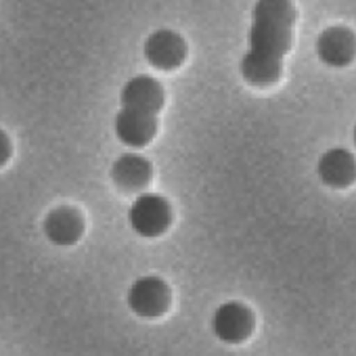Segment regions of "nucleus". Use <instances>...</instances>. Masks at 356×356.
<instances>
[{
	"instance_id": "nucleus-1",
	"label": "nucleus",
	"mask_w": 356,
	"mask_h": 356,
	"mask_svg": "<svg viewBox=\"0 0 356 356\" xmlns=\"http://www.w3.org/2000/svg\"><path fill=\"white\" fill-rule=\"evenodd\" d=\"M296 9L291 0H256L248 32V51L239 61L243 80L268 86L281 78L283 59L293 42Z\"/></svg>"
},
{
	"instance_id": "nucleus-2",
	"label": "nucleus",
	"mask_w": 356,
	"mask_h": 356,
	"mask_svg": "<svg viewBox=\"0 0 356 356\" xmlns=\"http://www.w3.org/2000/svg\"><path fill=\"white\" fill-rule=\"evenodd\" d=\"M128 222L140 237H159L172 222V208L165 197L157 193H143L132 202L128 210Z\"/></svg>"
},
{
	"instance_id": "nucleus-3",
	"label": "nucleus",
	"mask_w": 356,
	"mask_h": 356,
	"mask_svg": "<svg viewBox=\"0 0 356 356\" xmlns=\"http://www.w3.org/2000/svg\"><path fill=\"white\" fill-rule=\"evenodd\" d=\"M126 302L136 316L157 318L170 306V287L159 277H140L128 287Z\"/></svg>"
},
{
	"instance_id": "nucleus-4",
	"label": "nucleus",
	"mask_w": 356,
	"mask_h": 356,
	"mask_svg": "<svg viewBox=\"0 0 356 356\" xmlns=\"http://www.w3.org/2000/svg\"><path fill=\"white\" fill-rule=\"evenodd\" d=\"M143 55L149 65L161 72L176 70L187 57V42L174 30H155L143 44Z\"/></svg>"
},
{
	"instance_id": "nucleus-5",
	"label": "nucleus",
	"mask_w": 356,
	"mask_h": 356,
	"mask_svg": "<svg viewBox=\"0 0 356 356\" xmlns=\"http://www.w3.org/2000/svg\"><path fill=\"white\" fill-rule=\"evenodd\" d=\"M314 51L327 67H346L356 57V34L346 26H331L316 36Z\"/></svg>"
},
{
	"instance_id": "nucleus-6",
	"label": "nucleus",
	"mask_w": 356,
	"mask_h": 356,
	"mask_svg": "<svg viewBox=\"0 0 356 356\" xmlns=\"http://www.w3.org/2000/svg\"><path fill=\"white\" fill-rule=\"evenodd\" d=\"M254 329V314L241 302H225L212 314V333L225 343H241Z\"/></svg>"
},
{
	"instance_id": "nucleus-7",
	"label": "nucleus",
	"mask_w": 356,
	"mask_h": 356,
	"mask_svg": "<svg viewBox=\"0 0 356 356\" xmlns=\"http://www.w3.org/2000/svg\"><path fill=\"white\" fill-rule=\"evenodd\" d=\"M163 99H165V95H163L161 84L151 76L130 78L120 92L122 107L143 111V113H151V115H155L163 107Z\"/></svg>"
},
{
	"instance_id": "nucleus-8",
	"label": "nucleus",
	"mask_w": 356,
	"mask_h": 356,
	"mask_svg": "<svg viewBox=\"0 0 356 356\" xmlns=\"http://www.w3.org/2000/svg\"><path fill=\"white\" fill-rule=\"evenodd\" d=\"M113 130H115V136L120 143H124L126 147L138 149L153 140V136L157 132V122H155V115H151V113L122 107L120 113L115 115Z\"/></svg>"
},
{
	"instance_id": "nucleus-9",
	"label": "nucleus",
	"mask_w": 356,
	"mask_h": 356,
	"mask_svg": "<svg viewBox=\"0 0 356 356\" xmlns=\"http://www.w3.org/2000/svg\"><path fill=\"white\" fill-rule=\"evenodd\" d=\"M316 174L321 183L331 189H343L356 178V159L346 149H329L316 161Z\"/></svg>"
},
{
	"instance_id": "nucleus-10",
	"label": "nucleus",
	"mask_w": 356,
	"mask_h": 356,
	"mask_svg": "<svg viewBox=\"0 0 356 356\" xmlns=\"http://www.w3.org/2000/svg\"><path fill=\"white\" fill-rule=\"evenodd\" d=\"M84 233V220L78 210L61 206L44 218V235L55 245H74Z\"/></svg>"
},
{
	"instance_id": "nucleus-11",
	"label": "nucleus",
	"mask_w": 356,
	"mask_h": 356,
	"mask_svg": "<svg viewBox=\"0 0 356 356\" xmlns=\"http://www.w3.org/2000/svg\"><path fill=\"white\" fill-rule=\"evenodd\" d=\"M151 163L143 155L136 153H126L115 159L111 168V176L118 187L124 191H136L143 189L151 181Z\"/></svg>"
},
{
	"instance_id": "nucleus-12",
	"label": "nucleus",
	"mask_w": 356,
	"mask_h": 356,
	"mask_svg": "<svg viewBox=\"0 0 356 356\" xmlns=\"http://www.w3.org/2000/svg\"><path fill=\"white\" fill-rule=\"evenodd\" d=\"M9 157H11V143H9V136L0 130V165L7 163Z\"/></svg>"
},
{
	"instance_id": "nucleus-13",
	"label": "nucleus",
	"mask_w": 356,
	"mask_h": 356,
	"mask_svg": "<svg viewBox=\"0 0 356 356\" xmlns=\"http://www.w3.org/2000/svg\"><path fill=\"white\" fill-rule=\"evenodd\" d=\"M352 140H354V147H356V124H354V128H352Z\"/></svg>"
}]
</instances>
